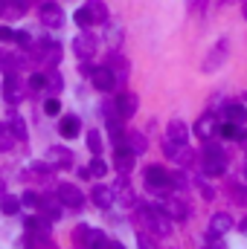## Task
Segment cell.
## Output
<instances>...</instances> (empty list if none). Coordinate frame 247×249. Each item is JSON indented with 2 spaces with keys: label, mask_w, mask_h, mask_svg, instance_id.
Returning <instances> with one entry per match:
<instances>
[{
  "label": "cell",
  "mask_w": 247,
  "mask_h": 249,
  "mask_svg": "<svg viewBox=\"0 0 247 249\" xmlns=\"http://www.w3.org/2000/svg\"><path fill=\"white\" fill-rule=\"evenodd\" d=\"M145 229L151 232L154 238H169L172 235V217L163 212V206H145L140 203L137 206V229Z\"/></svg>",
  "instance_id": "cell-1"
},
{
  "label": "cell",
  "mask_w": 247,
  "mask_h": 249,
  "mask_svg": "<svg viewBox=\"0 0 247 249\" xmlns=\"http://www.w3.org/2000/svg\"><path fill=\"white\" fill-rule=\"evenodd\" d=\"M201 168H204L206 177H221V174L227 171V154H224V148H221L218 142H209V139H206L204 157H201Z\"/></svg>",
  "instance_id": "cell-2"
},
{
  "label": "cell",
  "mask_w": 247,
  "mask_h": 249,
  "mask_svg": "<svg viewBox=\"0 0 247 249\" xmlns=\"http://www.w3.org/2000/svg\"><path fill=\"white\" fill-rule=\"evenodd\" d=\"M73 20H76L82 29H90V26H96V23H105V20H108V6H105L102 0H87V3L73 15Z\"/></svg>",
  "instance_id": "cell-3"
},
{
  "label": "cell",
  "mask_w": 247,
  "mask_h": 249,
  "mask_svg": "<svg viewBox=\"0 0 247 249\" xmlns=\"http://www.w3.org/2000/svg\"><path fill=\"white\" fill-rule=\"evenodd\" d=\"M143 180H145V188L154 191V194H169L172 191V174L163 171L160 165H148L143 171Z\"/></svg>",
  "instance_id": "cell-4"
},
{
  "label": "cell",
  "mask_w": 247,
  "mask_h": 249,
  "mask_svg": "<svg viewBox=\"0 0 247 249\" xmlns=\"http://www.w3.org/2000/svg\"><path fill=\"white\" fill-rule=\"evenodd\" d=\"M163 154H166V160H172V162H178L184 168H189L195 162V151L189 148V142H172V139H166Z\"/></svg>",
  "instance_id": "cell-5"
},
{
  "label": "cell",
  "mask_w": 247,
  "mask_h": 249,
  "mask_svg": "<svg viewBox=\"0 0 247 249\" xmlns=\"http://www.w3.org/2000/svg\"><path fill=\"white\" fill-rule=\"evenodd\" d=\"M160 206H163V212H166L172 220H189V214H192L189 203H186L181 194H172V191L163 197V203H160Z\"/></svg>",
  "instance_id": "cell-6"
},
{
  "label": "cell",
  "mask_w": 247,
  "mask_h": 249,
  "mask_svg": "<svg viewBox=\"0 0 247 249\" xmlns=\"http://www.w3.org/2000/svg\"><path fill=\"white\" fill-rule=\"evenodd\" d=\"M227 53H230V41H227V38H221V41L206 53V61L201 64V67H204V72H215L221 64L227 61Z\"/></svg>",
  "instance_id": "cell-7"
},
{
  "label": "cell",
  "mask_w": 247,
  "mask_h": 249,
  "mask_svg": "<svg viewBox=\"0 0 247 249\" xmlns=\"http://www.w3.org/2000/svg\"><path fill=\"white\" fill-rule=\"evenodd\" d=\"M56 197L62 200L64 209H82V206H84V194H82V188L73 186V183H62Z\"/></svg>",
  "instance_id": "cell-8"
},
{
  "label": "cell",
  "mask_w": 247,
  "mask_h": 249,
  "mask_svg": "<svg viewBox=\"0 0 247 249\" xmlns=\"http://www.w3.org/2000/svg\"><path fill=\"white\" fill-rule=\"evenodd\" d=\"M96 47H99V41H96L93 32H82V35L73 38V53L79 58H93L96 55Z\"/></svg>",
  "instance_id": "cell-9"
},
{
  "label": "cell",
  "mask_w": 247,
  "mask_h": 249,
  "mask_svg": "<svg viewBox=\"0 0 247 249\" xmlns=\"http://www.w3.org/2000/svg\"><path fill=\"white\" fill-rule=\"evenodd\" d=\"M41 23L47 29H62L64 26V9L59 3H41Z\"/></svg>",
  "instance_id": "cell-10"
},
{
  "label": "cell",
  "mask_w": 247,
  "mask_h": 249,
  "mask_svg": "<svg viewBox=\"0 0 247 249\" xmlns=\"http://www.w3.org/2000/svg\"><path fill=\"white\" fill-rule=\"evenodd\" d=\"M90 81H93V87H96L99 93H111V90L117 87V78H114V72H111L108 67H93V70H90Z\"/></svg>",
  "instance_id": "cell-11"
},
{
  "label": "cell",
  "mask_w": 247,
  "mask_h": 249,
  "mask_svg": "<svg viewBox=\"0 0 247 249\" xmlns=\"http://www.w3.org/2000/svg\"><path fill=\"white\" fill-rule=\"evenodd\" d=\"M3 96H6L9 105H18V102L23 99V87H21V78H18L15 72L6 75V81H3Z\"/></svg>",
  "instance_id": "cell-12"
},
{
  "label": "cell",
  "mask_w": 247,
  "mask_h": 249,
  "mask_svg": "<svg viewBox=\"0 0 247 249\" xmlns=\"http://www.w3.org/2000/svg\"><path fill=\"white\" fill-rule=\"evenodd\" d=\"M70 162H73V154H70V148L53 145V148L47 151V165H56V168H70Z\"/></svg>",
  "instance_id": "cell-13"
},
{
  "label": "cell",
  "mask_w": 247,
  "mask_h": 249,
  "mask_svg": "<svg viewBox=\"0 0 247 249\" xmlns=\"http://www.w3.org/2000/svg\"><path fill=\"white\" fill-rule=\"evenodd\" d=\"M111 72H114V78H117V84H123L125 78H128V61H125V55H120L117 50L108 55V64H105Z\"/></svg>",
  "instance_id": "cell-14"
},
{
  "label": "cell",
  "mask_w": 247,
  "mask_h": 249,
  "mask_svg": "<svg viewBox=\"0 0 247 249\" xmlns=\"http://www.w3.org/2000/svg\"><path fill=\"white\" fill-rule=\"evenodd\" d=\"M230 229H233V217H230L227 212H218V214L209 217V232H206V235H209V238H212V235H227Z\"/></svg>",
  "instance_id": "cell-15"
},
{
  "label": "cell",
  "mask_w": 247,
  "mask_h": 249,
  "mask_svg": "<svg viewBox=\"0 0 247 249\" xmlns=\"http://www.w3.org/2000/svg\"><path fill=\"white\" fill-rule=\"evenodd\" d=\"M134 160H137V157H134L125 145H117V148H114V162H117V171H120L123 177L134 168Z\"/></svg>",
  "instance_id": "cell-16"
},
{
  "label": "cell",
  "mask_w": 247,
  "mask_h": 249,
  "mask_svg": "<svg viewBox=\"0 0 247 249\" xmlns=\"http://www.w3.org/2000/svg\"><path fill=\"white\" fill-rule=\"evenodd\" d=\"M114 200L120 203V206H137V197H134V191L128 186V180H120V183H114Z\"/></svg>",
  "instance_id": "cell-17"
},
{
  "label": "cell",
  "mask_w": 247,
  "mask_h": 249,
  "mask_svg": "<svg viewBox=\"0 0 247 249\" xmlns=\"http://www.w3.org/2000/svg\"><path fill=\"white\" fill-rule=\"evenodd\" d=\"M90 200H93V206H99V209H111V206H114V188L93 186V191H90Z\"/></svg>",
  "instance_id": "cell-18"
},
{
  "label": "cell",
  "mask_w": 247,
  "mask_h": 249,
  "mask_svg": "<svg viewBox=\"0 0 247 249\" xmlns=\"http://www.w3.org/2000/svg\"><path fill=\"white\" fill-rule=\"evenodd\" d=\"M38 206L44 209V217H47L50 223L62 217V209H64V206H62V200H59V197H41V200H38Z\"/></svg>",
  "instance_id": "cell-19"
},
{
  "label": "cell",
  "mask_w": 247,
  "mask_h": 249,
  "mask_svg": "<svg viewBox=\"0 0 247 249\" xmlns=\"http://www.w3.org/2000/svg\"><path fill=\"white\" fill-rule=\"evenodd\" d=\"M59 133H62L64 139H76L82 133V119L79 116H64L62 124H59Z\"/></svg>",
  "instance_id": "cell-20"
},
{
  "label": "cell",
  "mask_w": 247,
  "mask_h": 249,
  "mask_svg": "<svg viewBox=\"0 0 247 249\" xmlns=\"http://www.w3.org/2000/svg\"><path fill=\"white\" fill-rule=\"evenodd\" d=\"M123 145L134 154V157H140V154H145V151H148V142H145V136H143V133H125Z\"/></svg>",
  "instance_id": "cell-21"
},
{
  "label": "cell",
  "mask_w": 247,
  "mask_h": 249,
  "mask_svg": "<svg viewBox=\"0 0 247 249\" xmlns=\"http://www.w3.org/2000/svg\"><path fill=\"white\" fill-rule=\"evenodd\" d=\"M215 130H218V122H215V116H212V113L201 116V119H198V124H195V133H198V136H201L204 142H206V139H209V136H212Z\"/></svg>",
  "instance_id": "cell-22"
},
{
  "label": "cell",
  "mask_w": 247,
  "mask_h": 249,
  "mask_svg": "<svg viewBox=\"0 0 247 249\" xmlns=\"http://www.w3.org/2000/svg\"><path fill=\"white\" fill-rule=\"evenodd\" d=\"M166 139H172V142H189V127H186V122H181V119L169 122V127H166Z\"/></svg>",
  "instance_id": "cell-23"
},
{
  "label": "cell",
  "mask_w": 247,
  "mask_h": 249,
  "mask_svg": "<svg viewBox=\"0 0 247 249\" xmlns=\"http://www.w3.org/2000/svg\"><path fill=\"white\" fill-rule=\"evenodd\" d=\"M117 110H120L123 119H131V116L137 113V96H131V93L120 96V99H117Z\"/></svg>",
  "instance_id": "cell-24"
},
{
  "label": "cell",
  "mask_w": 247,
  "mask_h": 249,
  "mask_svg": "<svg viewBox=\"0 0 247 249\" xmlns=\"http://www.w3.org/2000/svg\"><path fill=\"white\" fill-rule=\"evenodd\" d=\"M224 113H227V119H230V122H236V124H247V107L242 105V102H230Z\"/></svg>",
  "instance_id": "cell-25"
},
{
  "label": "cell",
  "mask_w": 247,
  "mask_h": 249,
  "mask_svg": "<svg viewBox=\"0 0 247 249\" xmlns=\"http://www.w3.org/2000/svg\"><path fill=\"white\" fill-rule=\"evenodd\" d=\"M26 6H29V0H6V18H23L26 15Z\"/></svg>",
  "instance_id": "cell-26"
},
{
  "label": "cell",
  "mask_w": 247,
  "mask_h": 249,
  "mask_svg": "<svg viewBox=\"0 0 247 249\" xmlns=\"http://www.w3.org/2000/svg\"><path fill=\"white\" fill-rule=\"evenodd\" d=\"M105 244H108V238H105V232H99V229H90L87 238H84V247L87 249H102Z\"/></svg>",
  "instance_id": "cell-27"
},
{
  "label": "cell",
  "mask_w": 247,
  "mask_h": 249,
  "mask_svg": "<svg viewBox=\"0 0 247 249\" xmlns=\"http://www.w3.org/2000/svg\"><path fill=\"white\" fill-rule=\"evenodd\" d=\"M0 212H3V214H18V212H21V200L12 197V194H3V197H0Z\"/></svg>",
  "instance_id": "cell-28"
},
{
  "label": "cell",
  "mask_w": 247,
  "mask_h": 249,
  "mask_svg": "<svg viewBox=\"0 0 247 249\" xmlns=\"http://www.w3.org/2000/svg\"><path fill=\"white\" fill-rule=\"evenodd\" d=\"M218 133L224 136V139H242V124H236V122H227L224 124H218Z\"/></svg>",
  "instance_id": "cell-29"
},
{
  "label": "cell",
  "mask_w": 247,
  "mask_h": 249,
  "mask_svg": "<svg viewBox=\"0 0 247 249\" xmlns=\"http://www.w3.org/2000/svg\"><path fill=\"white\" fill-rule=\"evenodd\" d=\"M87 148H90V154L96 157V154H102V133L93 127V130H87Z\"/></svg>",
  "instance_id": "cell-30"
},
{
  "label": "cell",
  "mask_w": 247,
  "mask_h": 249,
  "mask_svg": "<svg viewBox=\"0 0 247 249\" xmlns=\"http://www.w3.org/2000/svg\"><path fill=\"white\" fill-rule=\"evenodd\" d=\"M18 139H15V133L9 130V127H3L0 124V151H12V145H15Z\"/></svg>",
  "instance_id": "cell-31"
},
{
  "label": "cell",
  "mask_w": 247,
  "mask_h": 249,
  "mask_svg": "<svg viewBox=\"0 0 247 249\" xmlns=\"http://www.w3.org/2000/svg\"><path fill=\"white\" fill-rule=\"evenodd\" d=\"M230 200L236 206H247V186H230Z\"/></svg>",
  "instance_id": "cell-32"
},
{
  "label": "cell",
  "mask_w": 247,
  "mask_h": 249,
  "mask_svg": "<svg viewBox=\"0 0 247 249\" xmlns=\"http://www.w3.org/2000/svg\"><path fill=\"white\" fill-rule=\"evenodd\" d=\"M105 38H108V44H111V50H117V47L123 44V29H120V26H108V32H105Z\"/></svg>",
  "instance_id": "cell-33"
},
{
  "label": "cell",
  "mask_w": 247,
  "mask_h": 249,
  "mask_svg": "<svg viewBox=\"0 0 247 249\" xmlns=\"http://www.w3.org/2000/svg\"><path fill=\"white\" fill-rule=\"evenodd\" d=\"M87 168H90V174H93V177H105V174H108V162H105V160H99V154L93 157V162H90Z\"/></svg>",
  "instance_id": "cell-34"
},
{
  "label": "cell",
  "mask_w": 247,
  "mask_h": 249,
  "mask_svg": "<svg viewBox=\"0 0 247 249\" xmlns=\"http://www.w3.org/2000/svg\"><path fill=\"white\" fill-rule=\"evenodd\" d=\"M9 130L15 133V139H18V142H26V124H23V119H12Z\"/></svg>",
  "instance_id": "cell-35"
},
{
  "label": "cell",
  "mask_w": 247,
  "mask_h": 249,
  "mask_svg": "<svg viewBox=\"0 0 247 249\" xmlns=\"http://www.w3.org/2000/svg\"><path fill=\"white\" fill-rule=\"evenodd\" d=\"M137 247H140V249H160L151 232H140V238H137Z\"/></svg>",
  "instance_id": "cell-36"
},
{
  "label": "cell",
  "mask_w": 247,
  "mask_h": 249,
  "mask_svg": "<svg viewBox=\"0 0 247 249\" xmlns=\"http://www.w3.org/2000/svg\"><path fill=\"white\" fill-rule=\"evenodd\" d=\"M29 87H32V90H44V87H47V75H44V72H32V75H29Z\"/></svg>",
  "instance_id": "cell-37"
},
{
  "label": "cell",
  "mask_w": 247,
  "mask_h": 249,
  "mask_svg": "<svg viewBox=\"0 0 247 249\" xmlns=\"http://www.w3.org/2000/svg\"><path fill=\"white\" fill-rule=\"evenodd\" d=\"M47 87H50L53 93H59V90H62V87H64L62 75H59V72H50V75H47Z\"/></svg>",
  "instance_id": "cell-38"
},
{
  "label": "cell",
  "mask_w": 247,
  "mask_h": 249,
  "mask_svg": "<svg viewBox=\"0 0 247 249\" xmlns=\"http://www.w3.org/2000/svg\"><path fill=\"white\" fill-rule=\"evenodd\" d=\"M59 110H62L59 99H47V102H44V113H47V116H59Z\"/></svg>",
  "instance_id": "cell-39"
},
{
  "label": "cell",
  "mask_w": 247,
  "mask_h": 249,
  "mask_svg": "<svg viewBox=\"0 0 247 249\" xmlns=\"http://www.w3.org/2000/svg\"><path fill=\"white\" fill-rule=\"evenodd\" d=\"M38 200H41V197H38L35 191H23V194H21V203H23V206H29V209H35V206H38Z\"/></svg>",
  "instance_id": "cell-40"
},
{
  "label": "cell",
  "mask_w": 247,
  "mask_h": 249,
  "mask_svg": "<svg viewBox=\"0 0 247 249\" xmlns=\"http://www.w3.org/2000/svg\"><path fill=\"white\" fill-rule=\"evenodd\" d=\"M198 186H201V194H204V200H212V197H215V188H212V186H206V183H198Z\"/></svg>",
  "instance_id": "cell-41"
},
{
  "label": "cell",
  "mask_w": 247,
  "mask_h": 249,
  "mask_svg": "<svg viewBox=\"0 0 247 249\" xmlns=\"http://www.w3.org/2000/svg\"><path fill=\"white\" fill-rule=\"evenodd\" d=\"M0 41H15V29H9V26H0Z\"/></svg>",
  "instance_id": "cell-42"
},
{
  "label": "cell",
  "mask_w": 247,
  "mask_h": 249,
  "mask_svg": "<svg viewBox=\"0 0 247 249\" xmlns=\"http://www.w3.org/2000/svg\"><path fill=\"white\" fill-rule=\"evenodd\" d=\"M15 41H18V44H23V47H29V44H32V38H29L26 32H15Z\"/></svg>",
  "instance_id": "cell-43"
},
{
  "label": "cell",
  "mask_w": 247,
  "mask_h": 249,
  "mask_svg": "<svg viewBox=\"0 0 247 249\" xmlns=\"http://www.w3.org/2000/svg\"><path fill=\"white\" fill-rule=\"evenodd\" d=\"M87 232H90L87 226H79V229H76V241H79V244H84V238H87Z\"/></svg>",
  "instance_id": "cell-44"
},
{
  "label": "cell",
  "mask_w": 247,
  "mask_h": 249,
  "mask_svg": "<svg viewBox=\"0 0 247 249\" xmlns=\"http://www.w3.org/2000/svg\"><path fill=\"white\" fill-rule=\"evenodd\" d=\"M102 249H125V247L120 244V241H108V244H105Z\"/></svg>",
  "instance_id": "cell-45"
},
{
  "label": "cell",
  "mask_w": 247,
  "mask_h": 249,
  "mask_svg": "<svg viewBox=\"0 0 247 249\" xmlns=\"http://www.w3.org/2000/svg\"><path fill=\"white\" fill-rule=\"evenodd\" d=\"M242 15H245V20H247V0L242 3Z\"/></svg>",
  "instance_id": "cell-46"
},
{
  "label": "cell",
  "mask_w": 247,
  "mask_h": 249,
  "mask_svg": "<svg viewBox=\"0 0 247 249\" xmlns=\"http://www.w3.org/2000/svg\"><path fill=\"white\" fill-rule=\"evenodd\" d=\"M242 145H245V148H247V130H245V133H242Z\"/></svg>",
  "instance_id": "cell-47"
},
{
  "label": "cell",
  "mask_w": 247,
  "mask_h": 249,
  "mask_svg": "<svg viewBox=\"0 0 247 249\" xmlns=\"http://www.w3.org/2000/svg\"><path fill=\"white\" fill-rule=\"evenodd\" d=\"M3 194H6V186H3V180H0V197H3Z\"/></svg>",
  "instance_id": "cell-48"
},
{
  "label": "cell",
  "mask_w": 247,
  "mask_h": 249,
  "mask_svg": "<svg viewBox=\"0 0 247 249\" xmlns=\"http://www.w3.org/2000/svg\"><path fill=\"white\" fill-rule=\"evenodd\" d=\"M3 9H6V0H0V12H3Z\"/></svg>",
  "instance_id": "cell-49"
},
{
  "label": "cell",
  "mask_w": 247,
  "mask_h": 249,
  "mask_svg": "<svg viewBox=\"0 0 247 249\" xmlns=\"http://www.w3.org/2000/svg\"><path fill=\"white\" fill-rule=\"evenodd\" d=\"M242 232H247V220H245V223H242Z\"/></svg>",
  "instance_id": "cell-50"
},
{
  "label": "cell",
  "mask_w": 247,
  "mask_h": 249,
  "mask_svg": "<svg viewBox=\"0 0 247 249\" xmlns=\"http://www.w3.org/2000/svg\"><path fill=\"white\" fill-rule=\"evenodd\" d=\"M245 180H247V165H245Z\"/></svg>",
  "instance_id": "cell-51"
}]
</instances>
